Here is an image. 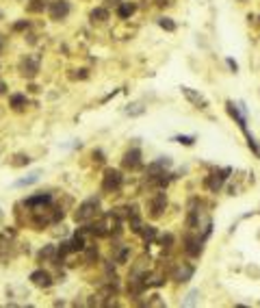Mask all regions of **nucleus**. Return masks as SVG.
<instances>
[{"instance_id": "25", "label": "nucleus", "mask_w": 260, "mask_h": 308, "mask_svg": "<svg viewBox=\"0 0 260 308\" xmlns=\"http://www.w3.org/2000/svg\"><path fill=\"white\" fill-rule=\"evenodd\" d=\"M2 91H4V83H0V94H2Z\"/></svg>"}, {"instance_id": "24", "label": "nucleus", "mask_w": 260, "mask_h": 308, "mask_svg": "<svg viewBox=\"0 0 260 308\" xmlns=\"http://www.w3.org/2000/svg\"><path fill=\"white\" fill-rule=\"evenodd\" d=\"M2 44H4V39H2V35H0V50H2Z\"/></svg>"}, {"instance_id": "5", "label": "nucleus", "mask_w": 260, "mask_h": 308, "mask_svg": "<svg viewBox=\"0 0 260 308\" xmlns=\"http://www.w3.org/2000/svg\"><path fill=\"white\" fill-rule=\"evenodd\" d=\"M230 174V169H221V172H214V174H210L206 178V187L210 189V191H217V189L224 185V180H226V176Z\"/></svg>"}, {"instance_id": "6", "label": "nucleus", "mask_w": 260, "mask_h": 308, "mask_svg": "<svg viewBox=\"0 0 260 308\" xmlns=\"http://www.w3.org/2000/svg\"><path fill=\"white\" fill-rule=\"evenodd\" d=\"M122 163H124V167H126V169H136V167L141 165V152L136 148H132L130 152L124 154V161Z\"/></svg>"}, {"instance_id": "17", "label": "nucleus", "mask_w": 260, "mask_h": 308, "mask_svg": "<svg viewBox=\"0 0 260 308\" xmlns=\"http://www.w3.org/2000/svg\"><path fill=\"white\" fill-rule=\"evenodd\" d=\"M158 24H160L165 31H174V29H176V24H174L169 18H160V20H158Z\"/></svg>"}, {"instance_id": "12", "label": "nucleus", "mask_w": 260, "mask_h": 308, "mask_svg": "<svg viewBox=\"0 0 260 308\" xmlns=\"http://www.w3.org/2000/svg\"><path fill=\"white\" fill-rule=\"evenodd\" d=\"M182 94H184V96H186V98H188V100H191V102H195V104H198L200 109L208 107V102L204 100V98H202V96H198V94H195V91H191L188 87H182Z\"/></svg>"}, {"instance_id": "10", "label": "nucleus", "mask_w": 260, "mask_h": 308, "mask_svg": "<svg viewBox=\"0 0 260 308\" xmlns=\"http://www.w3.org/2000/svg\"><path fill=\"white\" fill-rule=\"evenodd\" d=\"M82 237H78V234H76V237L74 239H72L70 241V243H63V247H61V256H63V254H68V252H76V250H82Z\"/></svg>"}, {"instance_id": "18", "label": "nucleus", "mask_w": 260, "mask_h": 308, "mask_svg": "<svg viewBox=\"0 0 260 308\" xmlns=\"http://www.w3.org/2000/svg\"><path fill=\"white\" fill-rule=\"evenodd\" d=\"M37 178H39V174H32L30 178H24V180H18L16 185L18 187H22V185H30V182H37Z\"/></svg>"}, {"instance_id": "19", "label": "nucleus", "mask_w": 260, "mask_h": 308, "mask_svg": "<svg viewBox=\"0 0 260 308\" xmlns=\"http://www.w3.org/2000/svg\"><path fill=\"white\" fill-rule=\"evenodd\" d=\"M176 141H180V143H184V146H191V143L195 141L193 137H176Z\"/></svg>"}, {"instance_id": "11", "label": "nucleus", "mask_w": 260, "mask_h": 308, "mask_svg": "<svg viewBox=\"0 0 260 308\" xmlns=\"http://www.w3.org/2000/svg\"><path fill=\"white\" fill-rule=\"evenodd\" d=\"M193 276V267L191 265H184V267H178L176 269V273H174V278L178 280V282H186L188 278Z\"/></svg>"}, {"instance_id": "4", "label": "nucleus", "mask_w": 260, "mask_h": 308, "mask_svg": "<svg viewBox=\"0 0 260 308\" xmlns=\"http://www.w3.org/2000/svg\"><path fill=\"white\" fill-rule=\"evenodd\" d=\"M68 13H70L68 0H56V3H52V7H50V18L52 20H63Z\"/></svg>"}, {"instance_id": "7", "label": "nucleus", "mask_w": 260, "mask_h": 308, "mask_svg": "<svg viewBox=\"0 0 260 308\" xmlns=\"http://www.w3.org/2000/svg\"><path fill=\"white\" fill-rule=\"evenodd\" d=\"M30 282H32V284H37V286H50V284H52V278H50V273H48V271L37 269V271H32V273H30Z\"/></svg>"}, {"instance_id": "1", "label": "nucleus", "mask_w": 260, "mask_h": 308, "mask_svg": "<svg viewBox=\"0 0 260 308\" xmlns=\"http://www.w3.org/2000/svg\"><path fill=\"white\" fill-rule=\"evenodd\" d=\"M98 213H100V200H96V198H89V200H84L80 206H78V211H76V221H89V219H94L98 217Z\"/></svg>"}, {"instance_id": "26", "label": "nucleus", "mask_w": 260, "mask_h": 308, "mask_svg": "<svg viewBox=\"0 0 260 308\" xmlns=\"http://www.w3.org/2000/svg\"><path fill=\"white\" fill-rule=\"evenodd\" d=\"M106 3H120V0H106Z\"/></svg>"}, {"instance_id": "13", "label": "nucleus", "mask_w": 260, "mask_h": 308, "mask_svg": "<svg viewBox=\"0 0 260 308\" xmlns=\"http://www.w3.org/2000/svg\"><path fill=\"white\" fill-rule=\"evenodd\" d=\"M48 202H50L48 193H39V195H32V198L26 200V206H39V204H48Z\"/></svg>"}, {"instance_id": "8", "label": "nucleus", "mask_w": 260, "mask_h": 308, "mask_svg": "<svg viewBox=\"0 0 260 308\" xmlns=\"http://www.w3.org/2000/svg\"><path fill=\"white\" fill-rule=\"evenodd\" d=\"M165 206H167V198H165V193H158L156 198L152 200V204H150V211H152L154 217H158V215L165 211Z\"/></svg>"}, {"instance_id": "3", "label": "nucleus", "mask_w": 260, "mask_h": 308, "mask_svg": "<svg viewBox=\"0 0 260 308\" xmlns=\"http://www.w3.org/2000/svg\"><path fill=\"white\" fill-rule=\"evenodd\" d=\"M20 72H22L24 76H28V78H32L39 72V59L37 57H26V59H22V63H20Z\"/></svg>"}, {"instance_id": "20", "label": "nucleus", "mask_w": 260, "mask_h": 308, "mask_svg": "<svg viewBox=\"0 0 260 308\" xmlns=\"http://www.w3.org/2000/svg\"><path fill=\"white\" fill-rule=\"evenodd\" d=\"M152 237H154V228H150V226H148V230H143V239L150 241Z\"/></svg>"}, {"instance_id": "2", "label": "nucleus", "mask_w": 260, "mask_h": 308, "mask_svg": "<svg viewBox=\"0 0 260 308\" xmlns=\"http://www.w3.org/2000/svg\"><path fill=\"white\" fill-rule=\"evenodd\" d=\"M120 185H122V174L117 169H106L104 172V180H102L104 191H117Z\"/></svg>"}, {"instance_id": "9", "label": "nucleus", "mask_w": 260, "mask_h": 308, "mask_svg": "<svg viewBox=\"0 0 260 308\" xmlns=\"http://www.w3.org/2000/svg\"><path fill=\"white\" fill-rule=\"evenodd\" d=\"M202 243H204V239H200V237H186V252L191 256H198L202 252Z\"/></svg>"}, {"instance_id": "15", "label": "nucleus", "mask_w": 260, "mask_h": 308, "mask_svg": "<svg viewBox=\"0 0 260 308\" xmlns=\"http://www.w3.org/2000/svg\"><path fill=\"white\" fill-rule=\"evenodd\" d=\"M91 20H94V22H104V20H108V9H104V7L94 9L91 11Z\"/></svg>"}, {"instance_id": "21", "label": "nucleus", "mask_w": 260, "mask_h": 308, "mask_svg": "<svg viewBox=\"0 0 260 308\" xmlns=\"http://www.w3.org/2000/svg\"><path fill=\"white\" fill-rule=\"evenodd\" d=\"M195 297H198V291H191V293H188V299H186L184 304H186V306H191V304L195 302Z\"/></svg>"}, {"instance_id": "14", "label": "nucleus", "mask_w": 260, "mask_h": 308, "mask_svg": "<svg viewBox=\"0 0 260 308\" xmlns=\"http://www.w3.org/2000/svg\"><path fill=\"white\" fill-rule=\"evenodd\" d=\"M134 11H136V5H132V3H120V9H117L120 18H130Z\"/></svg>"}, {"instance_id": "22", "label": "nucleus", "mask_w": 260, "mask_h": 308, "mask_svg": "<svg viewBox=\"0 0 260 308\" xmlns=\"http://www.w3.org/2000/svg\"><path fill=\"white\" fill-rule=\"evenodd\" d=\"M30 159L28 156H18V161H13V165H24V163H28Z\"/></svg>"}, {"instance_id": "23", "label": "nucleus", "mask_w": 260, "mask_h": 308, "mask_svg": "<svg viewBox=\"0 0 260 308\" xmlns=\"http://www.w3.org/2000/svg\"><path fill=\"white\" fill-rule=\"evenodd\" d=\"M26 26H28V22H20V24H16V31H22Z\"/></svg>"}, {"instance_id": "16", "label": "nucleus", "mask_w": 260, "mask_h": 308, "mask_svg": "<svg viewBox=\"0 0 260 308\" xmlns=\"http://www.w3.org/2000/svg\"><path fill=\"white\" fill-rule=\"evenodd\" d=\"M11 107L16 109V111H20V109H24L26 107V96H20V94H16V96H11Z\"/></svg>"}]
</instances>
